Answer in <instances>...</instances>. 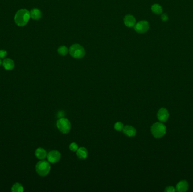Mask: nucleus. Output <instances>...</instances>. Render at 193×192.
<instances>
[{
  "label": "nucleus",
  "instance_id": "nucleus-1",
  "mask_svg": "<svg viewBox=\"0 0 193 192\" xmlns=\"http://www.w3.org/2000/svg\"><path fill=\"white\" fill-rule=\"evenodd\" d=\"M30 12L27 9H20L15 16V22L17 26L23 27L26 26L30 19Z\"/></svg>",
  "mask_w": 193,
  "mask_h": 192
},
{
  "label": "nucleus",
  "instance_id": "nucleus-2",
  "mask_svg": "<svg viewBox=\"0 0 193 192\" xmlns=\"http://www.w3.org/2000/svg\"><path fill=\"white\" fill-rule=\"evenodd\" d=\"M51 166L49 161L41 160L38 162L36 165L37 173L41 176H46L50 172Z\"/></svg>",
  "mask_w": 193,
  "mask_h": 192
},
{
  "label": "nucleus",
  "instance_id": "nucleus-3",
  "mask_svg": "<svg viewBox=\"0 0 193 192\" xmlns=\"http://www.w3.org/2000/svg\"><path fill=\"white\" fill-rule=\"evenodd\" d=\"M69 53L71 56L78 59L83 58L85 55L84 48L79 44H74L70 47Z\"/></svg>",
  "mask_w": 193,
  "mask_h": 192
},
{
  "label": "nucleus",
  "instance_id": "nucleus-4",
  "mask_svg": "<svg viewBox=\"0 0 193 192\" xmlns=\"http://www.w3.org/2000/svg\"><path fill=\"white\" fill-rule=\"evenodd\" d=\"M151 131L155 138H160L166 133V127L162 123H155L151 126Z\"/></svg>",
  "mask_w": 193,
  "mask_h": 192
},
{
  "label": "nucleus",
  "instance_id": "nucleus-5",
  "mask_svg": "<svg viewBox=\"0 0 193 192\" xmlns=\"http://www.w3.org/2000/svg\"><path fill=\"white\" fill-rule=\"evenodd\" d=\"M57 127L61 133L67 134L70 132L71 125L68 119L63 117L57 120Z\"/></svg>",
  "mask_w": 193,
  "mask_h": 192
},
{
  "label": "nucleus",
  "instance_id": "nucleus-6",
  "mask_svg": "<svg viewBox=\"0 0 193 192\" xmlns=\"http://www.w3.org/2000/svg\"><path fill=\"white\" fill-rule=\"evenodd\" d=\"M134 27V30L137 33H146L149 29V24L146 20H142L136 24Z\"/></svg>",
  "mask_w": 193,
  "mask_h": 192
},
{
  "label": "nucleus",
  "instance_id": "nucleus-7",
  "mask_svg": "<svg viewBox=\"0 0 193 192\" xmlns=\"http://www.w3.org/2000/svg\"><path fill=\"white\" fill-rule=\"evenodd\" d=\"M47 161L51 163H55L60 161L61 158V154L58 150H51L47 154Z\"/></svg>",
  "mask_w": 193,
  "mask_h": 192
},
{
  "label": "nucleus",
  "instance_id": "nucleus-8",
  "mask_svg": "<svg viewBox=\"0 0 193 192\" xmlns=\"http://www.w3.org/2000/svg\"><path fill=\"white\" fill-rule=\"evenodd\" d=\"M158 118L162 122H165L169 118V113L166 108H161L159 110L158 114Z\"/></svg>",
  "mask_w": 193,
  "mask_h": 192
},
{
  "label": "nucleus",
  "instance_id": "nucleus-9",
  "mask_svg": "<svg viewBox=\"0 0 193 192\" xmlns=\"http://www.w3.org/2000/svg\"><path fill=\"white\" fill-rule=\"evenodd\" d=\"M123 132L124 134L128 137H133L136 136V130L133 127V126H130V125H126L124 126Z\"/></svg>",
  "mask_w": 193,
  "mask_h": 192
},
{
  "label": "nucleus",
  "instance_id": "nucleus-10",
  "mask_svg": "<svg viewBox=\"0 0 193 192\" xmlns=\"http://www.w3.org/2000/svg\"><path fill=\"white\" fill-rule=\"evenodd\" d=\"M124 22L127 27L131 28L135 26L136 24V20L133 15H127L124 19Z\"/></svg>",
  "mask_w": 193,
  "mask_h": 192
},
{
  "label": "nucleus",
  "instance_id": "nucleus-11",
  "mask_svg": "<svg viewBox=\"0 0 193 192\" xmlns=\"http://www.w3.org/2000/svg\"><path fill=\"white\" fill-rule=\"evenodd\" d=\"M2 64L3 68L7 70H13L15 66V64L13 60L11 59H5L3 60Z\"/></svg>",
  "mask_w": 193,
  "mask_h": 192
},
{
  "label": "nucleus",
  "instance_id": "nucleus-12",
  "mask_svg": "<svg viewBox=\"0 0 193 192\" xmlns=\"http://www.w3.org/2000/svg\"><path fill=\"white\" fill-rule=\"evenodd\" d=\"M76 155L80 159H85L88 155V152L85 148L80 147L77 150Z\"/></svg>",
  "mask_w": 193,
  "mask_h": 192
},
{
  "label": "nucleus",
  "instance_id": "nucleus-13",
  "mask_svg": "<svg viewBox=\"0 0 193 192\" xmlns=\"http://www.w3.org/2000/svg\"><path fill=\"white\" fill-rule=\"evenodd\" d=\"M189 185L187 181L182 180L179 182L176 186V190L178 192H186L188 189Z\"/></svg>",
  "mask_w": 193,
  "mask_h": 192
},
{
  "label": "nucleus",
  "instance_id": "nucleus-14",
  "mask_svg": "<svg viewBox=\"0 0 193 192\" xmlns=\"http://www.w3.org/2000/svg\"><path fill=\"white\" fill-rule=\"evenodd\" d=\"M47 151L43 148H39L35 151V156L38 159H45L47 157Z\"/></svg>",
  "mask_w": 193,
  "mask_h": 192
},
{
  "label": "nucleus",
  "instance_id": "nucleus-15",
  "mask_svg": "<svg viewBox=\"0 0 193 192\" xmlns=\"http://www.w3.org/2000/svg\"><path fill=\"white\" fill-rule=\"evenodd\" d=\"M30 15L33 20H39L42 17V13L39 9H33L30 11Z\"/></svg>",
  "mask_w": 193,
  "mask_h": 192
},
{
  "label": "nucleus",
  "instance_id": "nucleus-16",
  "mask_svg": "<svg viewBox=\"0 0 193 192\" xmlns=\"http://www.w3.org/2000/svg\"><path fill=\"white\" fill-rule=\"evenodd\" d=\"M151 11L153 13L157 15H160L163 13V8L160 5L155 3V4H154L153 5H152Z\"/></svg>",
  "mask_w": 193,
  "mask_h": 192
},
{
  "label": "nucleus",
  "instance_id": "nucleus-17",
  "mask_svg": "<svg viewBox=\"0 0 193 192\" xmlns=\"http://www.w3.org/2000/svg\"><path fill=\"white\" fill-rule=\"evenodd\" d=\"M11 191L13 192H23L24 191L23 186L20 183L17 182L12 186Z\"/></svg>",
  "mask_w": 193,
  "mask_h": 192
},
{
  "label": "nucleus",
  "instance_id": "nucleus-18",
  "mask_svg": "<svg viewBox=\"0 0 193 192\" xmlns=\"http://www.w3.org/2000/svg\"><path fill=\"white\" fill-rule=\"evenodd\" d=\"M68 52H69V50L65 46H61L58 49V53L61 56L66 55Z\"/></svg>",
  "mask_w": 193,
  "mask_h": 192
},
{
  "label": "nucleus",
  "instance_id": "nucleus-19",
  "mask_svg": "<svg viewBox=\"0 0 193 192\" xmlns=\"http://www.w3.org/2000/svg\"><path fill=\"white\" fill-rule=\"evenodd\" d=\"M124 128L123 123L121 122H117L115 123V124L114 125V129L115 130H117V131H122Z\"/></svg>",
  "mask_w": 193,
  "mask_h": 192
},
{
  "label": "nucleus",
  "instance_id": "nucleus-20",
  "mask_svg": "<svg viewBox=\"0 0 193 192\" xmlns=\"http://www.w3.org/2000/svg\"><path fill=\"white\" fill-rule=\"evenodd\" d=\"M69 148L72 152H76L77 150L79 148V146H77L76 143L73 142L70 144Z\"/></svg>",
  "mask_w": 193,
  "mask_h": 192
},
{
  "label": "nucleus",
  "instance_id": "nucleus-21",
  "mask_svg": "<svg viewBox=\"0 0 193 192\" xmlns=\"http://www.w3.org/2000/svg\"><path fill=\"white\" fill-rule=\"evenodd\" d=\"M7 53L6 51L3 50H0V58L1 59L5 58L7 56Z\"/></svg>",
  "mask_w": 193,
  "mask_h": 192
},
{
  "label": "nucleus",
  "instance_id": "nucleus-22",
  "mask_svg": "<svg viewBox=\"0 0 193 192\" xmlns=\"http://www.w3.org/2000/svg\"><path fill=\"white\" fill-rule=\"evenodd\" d=\"M168 19H169V18H168V16L166 14H162L161 15V19L163 22H166L167 20H168Z\"/></svg>",
  "mask_w": 193,
  "mask_h": 192
},
{
  "label": "nucleus",
  "instance_id": "nucleus-23",
  "mask_svg": "<svg viewBox=\"0 0 193 192\" xmlns=\"http://www.w3.org/2000/svg\"><path fill=\"white\" fill-rule=\"evenodd\" d=\"M176 190V189H175V188L173 186H168V187H166V189L165 190L166 192H175Z\"/></svg>",
  "mask_w": 193,
  "mask_h": 192
},
{
  "label": "nucleus",
  "instance_id": "nucleus-24",
  "mask_svg": "<svg viewBox=\"0 0 193 192\" xmlns=\"http://www.w3.org/2000/svg\"><path fill=\"white\" fill-rule=\"evenodd\" d=\"M64 113L63 111H60V112H58V117H60V118H63V117H64Z\"/></svg>",
  "mask_w": 193,
  "mask_h": 192
},
{
  "label": "nucleus",
  "instance_id": "nucleus-25",
  "mask_svg": "<svg viewBox=\"0 0 193 192\" xmlns=\"http://www.w3.org/2000/svg\"><path fill=\"white\" fill-rule=\"evenodd\" d=\"M1 64H2V62H1V59H0V66H1Z\"/></svg>",
  "mask_w": 193,
  "mask_h": 192
}]
</instances>
